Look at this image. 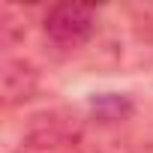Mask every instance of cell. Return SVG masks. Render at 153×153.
I'll list each match as a JSON object with an SVG mask.
<instances>
[{"label":"cell","instance_id":"cell-1","mask_svg":"<svg viewBox=\"0 0 153 153\" xmlns=\"http://www.w3.org/2000/svg\"><path fill=\"white\" fill-rule=\"evenodd\" d=\"M99 24V9L93 3H57L45 12L42 30L54 48L75 51L93 39Z\"/></svg>","mask_w":153,"mask_h":153},{"label":"cell","instance_id":"cell-2","mask_svg":"<svg viewBox=\"0 0 153 153\" xmlns=\"http://www.w3.org/2000/svg\"><path fill=\"white\" fill-rule=\"evenodd\" d=\"M39 90V72L27 63V60H6L3 72H0V96H3L6 108L24 105L27 99H33V93Z\"/></svg>","mask_w":153,"mask_h":153},{"label":"cell","instance_id":"cell-3","mask_svg":"<svg viewBox=\"0 0 153 153\" xmlns=\"http://www.w3.org/2000/svg\"><path fill=\"white\" fill-rule=\"evenodd\" d=\"M93 114L105 123H114V120H123L132 114V102L126 96H117V93H105L99 99H93Z\"/></svg>","mask_w":153,"mask_h":153}]
</instances>
